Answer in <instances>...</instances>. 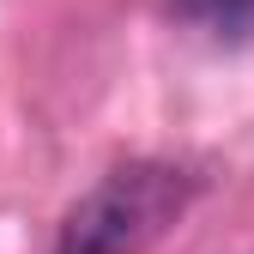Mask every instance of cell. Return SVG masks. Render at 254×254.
I'll use <instances>...</instances> for the list:
<instances>
[{"label":"cell","mask_w":254,"mask_h":254,"mask_svg":"<svg viewBox=\"0 0 254 254\" xmlns=\"http://www.w3.org/2000/svg\"><path fill=\"white\" fill-rule=\"evenodd\" d=\"M176 12L206 24V30H218V37H242L254 24V0H176Z\"/></svg>","instance_id":"7a4b0ae2"},{"label":"cell","mask_w":254,"mask_h":254,"mask_svg":"<svg viewBox=\"0 0 254 254\" xmlns=\"http://www.w3.org/2000/svg\"><path fill=\"white\" fill-rule=\"evenodd\" d=\"M194 176L176 164H121L67 212L49 254H145L194 200Z\"/></svg>","instance_id":"6da1fadb"}]
</instances>
